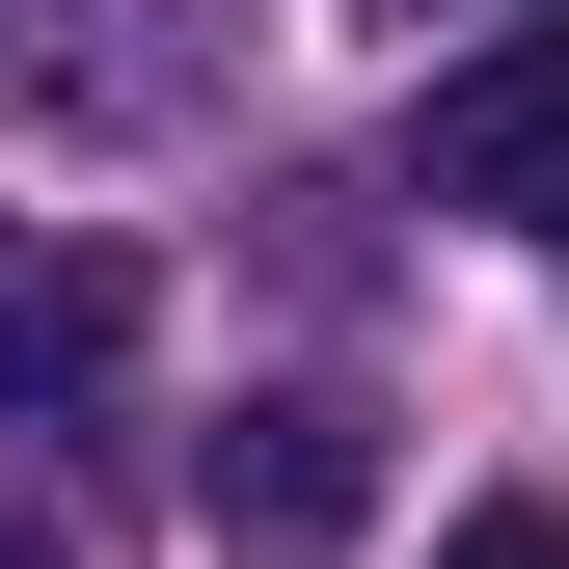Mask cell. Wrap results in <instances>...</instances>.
<instances>
[{
  "mask_svg": "<svg viewBox=\"0 0 569 569\" xmlns=\"http://www.w3.org/2000/svg\"><path fill=\"white\" fill-rule=\"evenodd\" d=\"M435 569H569V516H542V488H488V516H461Z\"/></svg>",
  "mask_w": 569,
  "mask_h": 569,
  "instance_id": "5b68a950",
  "label": "cell"
},
{
  "mask_svg": "<svg viewBox=\"0 0 569 569\" xmlns=\"http://www.w3.org/2000/svg\"><path fill=\"white\" fill-rule=\"evenodd\" d=\"M0 569H82V542H54V516H0Z\"/></svg>",
  "mask_w": 569,
  "mask_h": 569,
  "instance_id": "8992f818",
  "label": "cell"
},
{
  "mask_svg": "<svg viewBox=\"0 0 569 569\" xmlns=\"http://www.w3.org/2000/svg\"><path fill=\"white\" fill-rule=\"evenodd\" d=\"M109 380H136V244L0 218V407H109Z\"/></svg>",
  "mask_w": 569,
  "mask_h": 569,
  "instance_id": "7a4b0ae2",
  "label": "cell"
},
{
  "mask_svg": "<svg viewBox=\"0 0 569 569\" xmlns=\"http://www.w3.org/2000/svg\"><path fill=\"white\" fill-rule=\"evenodd\" d=\"M218 516H244V542H352V516H380V407H352V380L218 407Z\"/></svg>",
  "mask_w": 569,
  "mask_h": 569,
  "instance_id": "3957f363",
  "label": "cell"
},
{
  "mask_svg": "<svg viewBox=\"0 0 569 569\" xmlns=\"http://www.w3.org/2000/svg\"><path fill=\"white\" fill-rule=\"evenodd\" d=\"M407 28H435V0H407Z\"/></svg>",
  "mask_w": 569,
  "mask_h": 569,
  "instance_id": "52a82bcc",
  "label": "cell"
},
{
  "mask_svg": "<svg viewBox=\"0 0 569 569\" xmlns=\"http://www.w3.org/2000/svg\"><path fill=\"white\" fill-rule=\"evenodd\" d=\"M407 218H569V28L435 54V109H407Z\"/></svg>",
  "mask_w": 569,
  "mask_h": 569,
  "instance_id": "6da1fadb",
  "label": "cell"
},
{
  "mask_svg": "<svg viewBox=\"0 0 569 569\" xmlns=\"http://www.w3.org/2000/svg\"><path fill=\"white\" fill-rule=\"evenodd\" d=\"M0 109H190V0H109V28L0 0Z\"/></svg>",
  "mask_w": 569,
  "mask_h": 569,
  "instance_id": "277c9868",
  "label": "cell"
}]
</instances>
